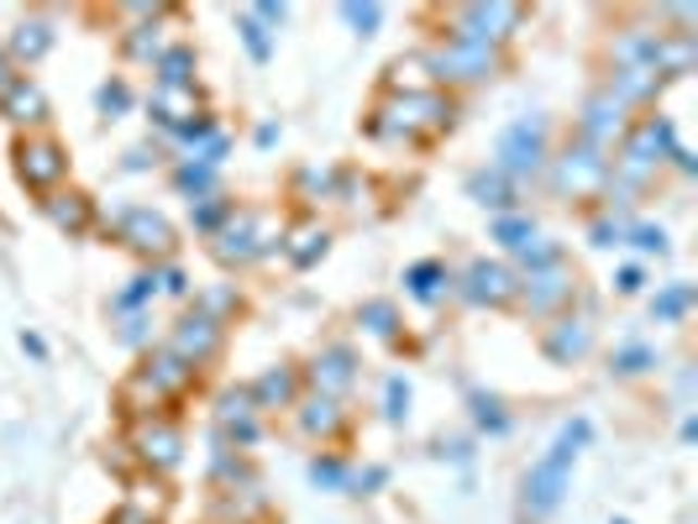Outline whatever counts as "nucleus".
I'll return each instance as SVG.
<instances>
[{
    "label": "nucleus",
    "instance_id": "nucleus-25",
    "mask_svg": "<svg viewBox=\"0 0 698 524\" xmlns=\"http://www.w3.org/2000/svg\"><path fill=\"white\" fill-rule=\"evenodd\" d=\"M48 215L59 221L63 232H85V226H90V200L74 195V189H68V195H53V200H48Z\"/></svg>",
    "mask_w": 698,
    "mask_h": 524
},
{
    "label": "nucleus",
    "instance_id": "nucleus-22",
    "mask_svg": "<svg viewBox=\"0 0 698 524\" xmlns=\"http://www.w3.org/2000/svg\"><path fill=\"white\" fill-rule=\"evenodd\" d=\"M300 425L310 436H332L336 425H341V404L326 399V394H315V399H304L300 404Z\"/></svg>",
    "mask_w": 698,
    "mask_h": 524
},
{
    "label": "nucleus",
    "instance_id": "nucleus-34",
    "mask_svg": "<svg viewBox=\"0 0 698 524\" xmlns=\"http://www.w3.org/2000/svg\"><path fill=\"white\" fill-rule=\"evenodd\" d=\"M174 178H179V189H211V184H215V169H205V163H195V158H189V163H184Z\"/></svg>",
    "mask_w": 698,
    "mask_h": 524
},
{
    "label": "nucleus",
    "instance_id": "nucleus-38",
    "mask_svg": "<svg viewBox=\"0 0 698 524\" xmlns=\"http://www.w3.org/2000/svg\"><path fill=\"white\" fill-rule=\"evenodd\" d=\"M310 477H315V483H347V466L341 462H310Z\"/></svg>",
    "mask_w": 698,
    "mask_h": 524
},
{
    "label": "nucleus",
    "instance_id": "nucleus-20",
    "mask_svg": "<svg viewBox=\"0 0 698 524\" xmlns=\"http://www.w3.org/2000/svg\"><path fill=\"white\" fill-rule=\"evenodd\" d=\"M547 351L557 362H573L588 351V325L583 321H557V330H547Z\"/></svg>",
    "mask_w": 698,
    "mask_h": 524
},
{
    "label": "nucleus",
    "instance_id": "nucleus-27",
    "mask_svg": "<svg viewBox=\"0 0 698 524\" xmlns=\"http://www.w3.org/2000/svg\"><path fill=\"white\" fill-rule=\"evenodd\" d=\"M152 68H158V79H163V85H195V48H184L179 42V48H169Z\"/></svg>",
    "mask_w": 698,
    "mask_h": 524
},
{
    "label": "nucleus",
    "instance_id": "nucleus-11",
    "mask_svg": "<svg viewBox=\"0 0 698 524\" xmlns=\"http://www.w3.org/2000/svg\"><path fill=\"white\" fill-rule=\"evenodd\" d=\"M122 241L132 252H148V258H169V247H174V232H169V221L163 215H152V210H122Z\"/></svg>",
    "mask_w": 698,
    "mask_h": 524
},
{
    "label": "nucleus",
    "instance_id": "nucleus-14",
    "mask_svg": "<svg viewBox=\"0 0 698 524\" xmlns=\"http://www.w3.org/2000/svg\"><path fill=\"white\" fill-rule=\"evenodd\" d=\"M152 116L163 121L169 132H184L189 116H200V95H195V85H158V95H152Z\"/></svg>",
    "mask_w": 698,
    "mask_h": 524
},
{
    "label": "nucleus",
    "instance_id": "nucleus-29",
    "mask_svg": "<svg viewBox=\"0 0 698 524\" xmlns=\"http://www.w3.org/2000/svg\"><path fill=\"white\" fill-rule=\"evenodd\" d=\"M237 27H242L247 48H252V59H258V63H269V59H274V42H269V27H263V22H258L252 11H247V16L237 22Z\"/></svg>",
    "mask_w": 698,
    "mask_h": 524
},
{
    "label": "nucleus",
    "instance_id": "nucleus-36",
    "mask_svg": "<svg viewBox=\"0 0 698 524\" xmlns=\"http://www.w3.org/2000/svg\"><path fill=\"white\" fill-rule=\"evenodd\" d=\"M631 241H636L640 252H668V236L657 232V226H636V232H631Z\"/></svg>",
    "mask_w": 698,
    "mask_h": 524
},
{
    "label": "nucleus",
    "instance_id": "nucleus-43",
    "mask_svg": "<svg viewBox=\"0 0 698 524\" xmlns=\"http://www.w3.org/2000/svg\"><path fill=\"white\" fill-rule=\"evenodd\" d=\"M16 85V74H11V59H5V53H0V95H5V89Z\"/></svg>",
    "mask_w": 698,
    "mask_h": 524
},
{
    "label": "nucleus",
    "instance_id": "nucleus-26",
    "mask_svg": "<svg viewBox=\"0 0 698 524\" xmlns=\"http://www.w3.org/2000/svg\"><path fill=\"white\" fill-rule=\"evenodd\" d=\"M468 195H473L478 204H494V210H504V204L515 200V195H510V178L499 174V169H488V174H473V178H468Z\"/></svg>",
    "mask_w": 698,
    "mask_h": 524
},
{
    "label": "nucleus",
    "instance_id": "nucleus-3",
    "mask_svg": "<svg viewBox=\"0 0 698 524\" xmlns=\"http://www.w3.org/2000/svg\"><path fill=\"white\" fill-rule=\"evenodd\" d=\"M494 169L504 178H531L536 169H547V121L541 116H520L504 137H499V158Z\"/></svg>",
    "mask_w": 698,
    "mask_h": 524
},
{
    "label": "nucleus",
    "instance_id": "nucleus-6",
    "mask_svg": "<svg viewBox=\"0 0 698 524\" xmlns=\"http://www.w3.org/2000/svg\"><path fill=\"white\" fill-rule=\"evenodd\" d=\"M604 178H609V158L588 142L573 147V152H562V158L551 163V184H557L562 195H568V189H573V195H588V189H599Z\"/></svg>",
    "mask_w": 698,
    "mask_h": 524
},
{
    "label": "nucleus",
    "instance_id": "nucleus-30",
    "mask_svg": "<svg viewBox=\"0 0 698 524\" xmlns=\"http://www.w3.org/2000/svg\"><path fill=\"white\" fill-rule=\"evenodd\" d=\"M494 232H499V241H504V247L531 252V236H536V226H531V221H515V215H499V226H494Z\"/></svg>",
    "mask_w": 698,
    "mask_h": 524
},
{
    "label": "nucleus",
    "instance_id": "nucleus-28",
    "mask_svg": "<svg viewBox=\"0 0 698 524\" xmlns=\"http://www.w3.org/2000/svg\"><path fill=\"white\" fill-rule=\"evenodd\" d=\"M688 304H694V289H688V284H672V289L651 304V315H657V321H683Z\"/></svg>",
    "mask_w": 698,
    "mask_h": 524
},
{
    "label": "nucleus",
    "instance_id": "nucleus-19",
    "mask_svg": "<svg viewBox=\"0 0 698 524\" xmlns=\"http://www.w3.org/2000/svg\"><path fill=\"white\" fill-rule=\"evenodd\" d=\"M404 284H410V294H415L421 304H436L441 294H452V273H447L441 262H415V267L404 273Z\"/></svg>",
    "mask_w": 698,
    "mask_h": 524
},
{
    "label": "nucleus",
    "instance_id": "nucleus-7",
    "mask_svg": "<svg viewBox=\"0 0 698 524\" xmlns=\"http://www.w3.org/2000/svg\"><path fill=\"white\" fill-rule=\"evenodd\" d=\"M620 116H625V100H620V95L604 85L599 95H594V100H588V105H583V121H577L583 142L599 147V152H609V147L625 137V121H620Z\"/></svg>",
    "mask_w": 698,
    "mask_h": 524
},
{
    "label": "nucleus",
    "instance_id": "nucleus-42",
    "mask_svg": "<svg viewBox=\"0 0 698 524\" xmlns=\"http://www.w3.org/2000/svg\"><path fill=\"white\" fill-rule=\"evenodd\" d=\"M163 289H169V294H184V289H189V284H184V273H179V267H169V273H163Z\"/></svg>",
    "mask_w": 698,
    "mask_h": 524
},
{
    "label": "nucleus",
    "instance_id": "nucleus-10",
    "mask_svg": "<svg viewBox=\"0 0 698 524\" xmlns=\"http://www.w3.org/2000/svg\"><path fill=\"white\" fill-rule=\"evenodd\" d=\"M221 341H226V330H221L215 315H184L179 330H174V341H169V351L184 357L189 367H200V362H211L215 351H221Z\"/></svg>",
    "mask_w": 698,
    "mask_h": 524
},
{
    "label": "nucleus",
    "instance_id": "nucleus-39",
    "mask_svg": "<svg viewBox=\"0 0 698 524\" xmlns=\"http://www.w3.org/2000/svg\"><path fill=\"white\" fill-rule=\"evenodd\" d=\"M404 404H410V388H404V378H389V420H399V414H404Z\"/></svg>",
    "mask_w": 698,
    "mask_h": 524
},
{
    "label": "nucleus",
    "instance_id": "nucleus-31",
    "mask_svg": "<svg viewBox=\"0 0 698 524\" xmlns=\"http://www.w3.org/2000/svg\"><path fill=\"white\" fill-rule=\"evenodd\" d=\"M295 241H304V247H295V252H289V258H295V267H310V262L326 252V232H321V226H304Z\"/></svg>",
    "mask_w": 698,
    "mask_h": 524
},
{
    "label": "nucleus",
    "instance_id": "nucleus-32",
    "mask_svg": "<svg viewBox=\"0 0 698 524\" xmlns=\"http://www.w3.org/2000/svg\"><path fill=\"white\" fill-rule=\"evenodd\" d=\"M363 321L373 336H395V304H363Z\"/></svg>",
    "mask_w": 698,
    "mask_h": 524
},
{
    "label": "nucleus",
    "instance_id": "nucleus-37",
    "mask_svg": "<svg viewBox=\"0 0 698 524\" xmlns=\"http://www.w3.org/2000/svg\"><path fill=\"white\" fill-rule=\"evenodd\" d=\"M152 284H158L152 273H142V278H132V289H126L122 299H116V304H122V310H132V304H142V299H148V294H152Z\"/></svg>",
    "mask_w": 698,
    "mask_h": 524
},
{
    "label": "nucleus",
    "instance_id": "nucleus-8",
    "mask_svg": "<svg viewBox=\"0 0 698 524\" xmlns=\"http://www.w3.org/2000/svg\"><path fill=\"white\" fill-rule=\"evenodd\" d=\"M499 68V53L494 48H478V42H452L431 59V74L436 79H462V85H478V79H494Z\"/></svg>",
    "mask_w": 698,
    "mask_h": 524
},
{
    "label": "nucleus",
    "instance_id": "nucleus-16",
    "mask_svg": "<svg viewBox=\"0 0 698 524\" xmlns=\"http://www.w3.org/2000/svg\"><path fill=\"white\" fill-rule=\"evenodd\" d=\"M436 89V74H431V59H395L389 63V95H431Z\"/></svg>",
    "mask_w": 698,
    "mask_h": 524
},
{
    "label": "nucleus",
    "instance_id": "nucleus-21",
    "mask_svg": "<svg viewBox=\"0 0 698 524\" xmlns=\"http://www.w3.org/2000/svg\"><path fill=\"white\" fill-rule=\"evenodd\" d=\"M48 48H53V32H48V22H22V27H16V37H11V59H16V63H22V59L37 63Z\"/></svg>",
    "mask_w": 698,
    "mask_h": 524
},
{
    "label": "nucleus",
    "instance_id": "nucleus-23",
    "mask_svg": "<svg viewBox=\"0 0 698 524\" xmlns=\"http://www.w3.org/2000/svg\"><path fill=\"white\" fill-rule=\"evenodd\" d=\"M142 462H152V466H174L179 462V431H169V425H148V431H142Z\"/></svg>",
    "mask_w": 698,
    "mask_h": 524
},
{
    "label": "nucleus",
    "instance_id": "nucleus-15",
    "mask_svg": "<svg viewBox=\"0 0 698 524\" xmlns=\"http://www.w3.org/2000/svg\"><path fill=\"white\" fill-rule=\"evenodd\" d=\"M0 111L16 126H37V121H48V100H42V89L32 85L27 74H16V85L0 95Z\"/></svg>",
    "mask_w": 698,
    "mask_h": 524
},
{
    "label": "nucleus",
    "instance_id": "nucleus-44",
    "mask_svg": "<svg viewBox=\"0 0 698 524\" xmlns=\"http://www.w3.org/2000/svg\"><path fill=\"white\" fill-rule=\"evenodd\" d=\"M620 524H625V520H620Z\"/></svg>",
    "mask_w": 698,
    "mask_h": 524
},
{
    "label": "nucleus",
    "instance_id": "nucleus-17",
    "mask_svg": "<svg viewBox=\"0 0 698 524\" xmlns=\"http://www.w3.org/2000/svg\"><path fill=\"white\" fill-rule=\"evenodd\" d=\"M310 378H315V388H321L326 399H336V394H341V388L352 383V351H347V347L321 351V357H315V373H310Z\"/></svg>",
    "mask_w": 698,
    "mask_h": 524
},
{
    "label": "nucleus",
    "instance_id": "nucleus-4",
    "mask_svg": "<svg viewBox=\"0 0 698 524\" xmlns=\"http://www.w3.org/2000/svg\"><path fill=\"white\" fill-rule=\"evenodd\" d=\"M520 22H525V11H520V5H457L452 11V42L494 48V42H504Z\"/></svg>",
    "mask_w": 698,
    "mask_h": 524
},
{
    "label": "nucleus",
    "instance_id": "nucleus-33",
    "mask_svg": "<svg viewBox=\"0 0 698 524\" xmlns=\"http://www.w3.org/2000/svg\"><path fill=\"white\" fill-rule=\"evenodd\" d=\"M341 16H347L352 27L363 32V37H373V27L384 22V11H378V5H341Z\"/></svg>",
    "mask_w": 698,
    "mask_h": 524
},
{
    "label": "nucleus",
    "instance_id": "nucleus-5",
    "mask_svg": "<svg viewBox=\"0 0 698 524\" xmlns=\"http://www.w3.org/2000/svg\"><path fill=\"white\" fill-rule=\"evenodd\" d=\"M16 174L27 189H59L63 174H68V158H63V147L53 137H32V142L16 147Z\"/></svg>",
    "mask_w": 698,
    "mask_h": 524
},
{
    "label": "nucleus",
    "instance_id": "nucleus-35",
    "mask_svg": "<svg viewBox=\"0 0 698 524\" xmlns=\"http://www.w3.org/2000/svg\"><path fill=\"white\" fill-rule=\"evenodd\" d=\"M126 105H132L126 85H105V89H100V111H105V116H116V111H126Z\"/></svg>",
    "mask_w": 698,
    "mask_h": 524
},
{
    "label": "nucleus",
    "instance_id": "nucleus-40",
    "mask_svg": "<svg viewBox=\"0 0 698 524\" xmlns=\"http://www.w3.org/2000/svg\"><path fill=\"white\" fill-rule=\"evenodd\" d=\"M640 362H651V357H646L640 347H631L625 357H620V362H614V367H620V373H640Z\"/></svg>",
    "mask_w": 698,
    "mask_h": 524
},
{
    "label": "nucleus",
    "instance_id": "nucleus-12",
    "mask_svg": "<svg viewBox=\"0 0 698 524\" xmlns=\"http://www.w3.org/2000/svg\"><path fill=\"white\" fill-rule=\"evenodd\" d=\"M137 383L148 388L152 399H169V394H179V388L195 383V367L184 357H174V351H152L148 362H142V373H137Z\"/></svg>",
    "mask_w": 698,
    "mask_h": 524
},
{
    "label": "nucleus",
    "instance_id": "nucleus-1",
    "mask_svg": "<svg viewBox=\"0 0 698 524\" xmlns=\"http://www.w3.org/2000/svg\"><path fill=\"white\" fill-rule=\"evenodd\" d=\"M588 440V420H573L562 436L551 440V451L541 457V462L525 472V498H520V509H525V520H547L551 509L562 503V494H568V472H573L577 462V446Z\"/></svg>",
    "mask_w": 698,
    "mask_h": 524
},
{
    "label": "nucleus",
    "instance_id": "nucleus-24",
    "mask_svg": "<svg viewBox=\"0 0 698 524\" xmlns=\"http://www.w3.org/2000/svg\"><path fill=\"white\" fill-rule=\"evenodd\" d=\"M252 394H226V399H221V425H226V431H237V440H252L258 436V425H252Z\"/></svg>",
    "mask_w": 698,
    "mask_h": 524
},
{
    "label": "nucleus",
    "instance_id": "nucleus-13",
    "mask_svg": "<svg viewBox=\"0 0 698 524\" xmlns=\"http://www.w3.org/2000/svg\"><path fill=\"white\" fill-rule=\"evenodd\" d=\"M462 294H468L473 304H510V299H515V278H510V267H499V262H473Z\"/></svg>",
    "mask_w": 698,
    "mask_h": 524
},
{
    "label": "nucleus",
    "instance_id": "nucleus-2",
    "mask_svg": "<svg viewBox=\"0 0 698 524\" xmlns=\"http://www.w3.org/2000/svg\"><path fill=\"white\" fill-rule=\"evenodd\" d=\"M441 126H452V100H441L436 89L431 95H389L367 121L373 137H404V142H415L421 132H441Z\"/></svg>",
    "mask_w": 698,
    "mask_h": 524
},
{
    "label": "nucleus",
    "instance_id": "nucleus-9",
    "mask_svg": "<svg viewBox=\"0 0 698 524\" xmlns=\"http://www.w3.org/2000/svg\"><path fill=\"white\" fill-rule=\"evenodd\" d=\"M573 299V273H568V262L551 258L541 267H531L525 273V310H536V315H551L557 304H568Z\"/></svg>",
    "mask_w": 698,
    "mask_h": 524
},
{
    "label": "nucleus",
    "instance_id": "nucleus-41",
    "mask_svg": "<svg viewBox=\"0 0 698 524\" xmlns=\"http://www.w3.org/2000/svg\"><path fill=\"white\" fill-rule=\"evenodd\" d=\"M640 284H646V273H640V267H625V273H620V284H614V289H620V294H636Z\"/></svg>",
    "mask_w": 698,
    "mask_h": 524
},
{
    "label": "nucleus",
    "instance_id": "nucleus-18",
    "mask_svg": "<svg viewBox=\"0 0 698 524\" xmlns=\"http://www.w3.org/2000/svg\"><path fill=\"white\" fill-rule=\"evenodd\" d=\"M252 394V404L258 409H278V404H295V394H300V378L289 373V367H274V373H263V378L247 388Z\"/></svg>",
    "mask_w": 698,
    "mask_h": 524
}]
</instances>
